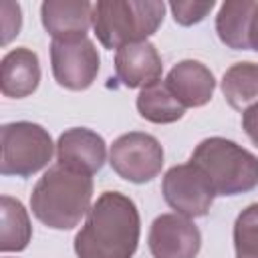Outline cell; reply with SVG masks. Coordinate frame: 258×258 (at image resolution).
Here are the masks:
<instances>
[{"label":"cell","mask_w":258,"mask_h":258,"mask_svg":"<svg viewBox=\"0 0 258 258\" xmlns=\"http://www.w3.org/2000/svg\"><path fill=\"white\" fill-rule=\"evenodd\" d=\"M32 238V226L28 212L24 206L10 198H0V250L6 252H22Z\"/></svg>","instance_id":"18"},{"label":"cell","mask_w":258,"mask_h":258,"mask_svg":"<svg viewBox=\"0 0 258 258\" xmlns=\"http://www.w3.org/2000/svg\"><path fill=\"white\" fill-rule=\"evenodd\" d=\"M40 18L52 40L87 38L93 24V4L87 0H46L40 6Z\"/></svg>","instance_id":"11"},{"label":"cell","mask_w":258,"mask_h":258,"mask_svg":"<svg viewBox=\"0 0 258 258\" xmlns=\"http://www.w3.org/2000/svg\"><path fill=\"white\" fill-rule=\"evenodd\" d=\"M222 93L228 105L236 111H246L258 105V64L236 62L222 77Z\"/></svg>","instance_id":"17"},{"label":"cell","mask_w":258,"mask_h":258,"mask_svg":"<svg viewBox=\"0 0 258 258\" xmlns=\"http://www.w3.org/2000/svg\"><path fill=\"white\" fill-rule=\"evenodd\" d=\"M189 161L202 169L216 196H238L258 185V157L226 137L200 141Z\"/></svg>","instance_id":"4"},{"label":"cell","mask_w":258,"mask_h":258,"mask_svg":"<svg viewBox=\"0 0 258 258\" xmlns=\"http://www.w3.org/2000/svg\"><path fill=\"white\" fill-rule=\"evenodd\" d=\"M242 125H244V131L246 135L252 139V143L258 147V105L250 107L244 111L242 115Z\"/></svg>","instance_id":"22"},{"label":"cell","mask_w":258,"mask_h":258,"mask_svg":"<svg viewBox=\"0 0 258 258\" xmlns=\"http://www.w3.org/2000/svg\"><path fill=\"white\" fill-rule=\"evenodd\" d=\"M147 244L153 258H196L202 236L189 218L181 214H161L149 228Z\"/></svg>","instance_id":"9"},{"label":"cell","mask_w":258,"mask_h":258,"mask_svg":"<svg viewBox=\"0 0 258 258\" xmlns=\"http://www.w3.org/2000/svg\"><path fill=\"white\" fill-rule=\"evenodd\" d=\"M105 159H107V145L99 133L85 127H73L58 135L56 163L93 175L103 167Z\"/></svg>","instance_id":"10"},{"label":"cell","mask_w":258,"mask_h":258,"mask_svg":"<svg viewBox=\"0 0 258 258\" xmlns=\"http://www.w3.org/2000/svg\"><path fill=\"white\" fill-rule=\"evenodd\" d=\"M163 71L161 56L149 40L131 42L117 50L115 54V75L117 81L127 89L145 87L159 81Z\"/></svg>","instance_id":"12"},{"label":"cell","mask_w":258,"mask_h":258,"mask_svg":"<svg viewBox=\"0 0 258 258\" xmlns=\"http://www.w3.org/2000/svg\"><path fill=\"white\" fill-rule=\"evenodd\" d=\"M256 6L258 2L252 0H230L220 6L216 16V32L228 48L250 50L248 34Z\"/></svg>","instance_id":"15"},{"label":"cell","mask_w":258,"mask_h":258,"mask_svg":"<svg viewBox=\"0 0 258 258\" xmlns=\"http://www.w3.org/2000/svg\"><path fill=\"white\" fill-rule=\"evenodd\" d=\"M165 85L173 93V97L187 109L204 107L212 101L216 79L212 71L200 60H181L167 73Z\"/></svg>","instance_id":"13"},{"label":"cell","mask_w":258,"mask_h":258,"mask_svg":"<svg viewBox=\"0 0 258 258\" xmlns=\"http://www.w3.org/2000/svg\"><path fill=\"white\" fill-rule=\"evenodd\" d=\"M40 83V64L34 50L20 46L4 54L0 64V91L10 99H24Z\"/></svg>","instance_id":"14"},{"label":"cell","mask_w":258,"mask_h":258,"mask_svg":"<svg viewBox=\"0 0 258 258\" xmlns=\"http://www.w3.org/2000/svg\"><path fill=\"white\" fill-rule=\"evenodd\" d=\"M50 64L54 81L69 91H85L99 75L101 58L89 38L52 40Z\"/></svg>","instance_id":"8"},{"label":"cell","mask_w":258,"mask_h":258,"mask_svg":"<svg viewBox=\"0 0 258 258\" xmlns=\"http://www.w3.org/2000/svg\"><path fill=\"white\" fill-rule=\"evenodd\" d=\"M248 42H250V48L258 52V6H256V12H254V16H252V22H250Z\"/></svg>","instance_id":"23"},{"label":"cell","mask_w":258,"mask_h":258,"mask_svg":"<svg viewBox=\"0 0 258 258\" xmlns=\"http://www.w3.org/2000/svg\"><path fill=\"white\" fill-rule=\"evenodd\" d=\"M137 111L149 123L167 125V123L179 121L185 113V107L173 97V93L167 89L165 81H153L139 91Z\"/></svg>","instance_id":"16"},{"label":"cell","mask_w":258,"mask_h":258,"mask_svg":"<svg viewBox=\"0 0 258 258\" xmlns=\"http://www.w3.org/2000/svg\"><path fill=\"white\" fill-rule=\"evenodd\" d=\"M161 194L167 206L175 210V214H181L185 218L206 216L216 198L212 183L191 161L173 165L165 171L161 181Z\"/></svg>","instance_id":"7"},{"label":"cell","mask_w":258,"mask_h":258,"mask_svg":"<svg viewBox=\"0 0 258 258\" xmlns=\"http://www.w3.org/2000/svg\"><path fill=\"white\" fill-rule=\"evenodd\" d=\"M93 179L89 173L56 163L44 171L30 194V210L52 230H73L91 210Z\"/></svg>","instance_id":"2"},{"label":"cell","mask_w":258,"mask_h":258,"mask_svg":"<svg viewBox=\"0 0 258 258\" xmlns=\"http://www.w3.org/2000/svg\"><path fill=\"white\" fill-rule=\"evenodd\" d=\"M0 26H2V44L6 46L22 26V12L16 2H2L0 4Z\"/></svg>","instance_id":"21"},{"label":"cell","mask_w":258,"mask_h":258,"mask_svg":"<svg viewBox=\"0 0 258 258\" xmlns=\"http://www.w3.org/2000/svg\"><path fill=\"white\" fill-rule=\"evenodd\" d=\"M139 212L121 191H103L75 236L77 258H133L139 244Z\"/></svg>","instance_id":"1"},{"label":"cell","mask_w":258,"mask_h":258,"mask_svg":"<svg viewBox=\"0 0 258 258\" xmlns=\"http://www.w3.org/2000/svg\"><path fill=\"white\" fill-rule=\"evenodd\" d=\"M0 173L14 177H30L44 169L52 157L54 143L50 133L30 121L6 123L0 131Z\"/></svg>","instance_id":"5"},{"label":"cell","mask_w":258,"mask_h":258,"mask_svg":"<svg viewBox=\"0 0 258 258\" xmlns=\"http://www.w3.org/2000/svg\"><path fill=\"white\" fill-rule=\"evenodd\" d=\"M163 14L165 4L157 0H99L93 4V30L105 48L119 50L155 34Z\"/></svg>","instance_id":"3"},{"label":"cell","mask_w":258,"mask_h":258,"mask_svg":"<svg viewBox=\"0 0 258 258\" xmlns=\"http://www.w3.org/2000/svg\"><path fill=\"white\" fill-rule=\"evenodd\" d=\"M109 163L119 177L131 183H147L163 167V147L149 133L129 131L113 141Z\"/></svg>","instance_id":"6"},{"label":"cell","mask_w":258,"mask_h":258,"mask_svg":"<svg viewBox=\"0 0 258 258\" xmlns=\"http://www.w3.org/2000/svg\"><path fill=\"white\" fill-rule=\"evenodd\" d=\"M236 258H258V204L244 208L234 222Z\"/></svg>","instance_id":"19"},{"label":"cell","mask_w":258,"mask_h":258,"mask_svg":"<svg viewBox=\"0 0 258 258\" xmlns=\"http://www.w3.org/2000/svg\"><path fill=\"white\" fill-rule=\"evenodd\" d=\"M173 20L181 26L198 24L206 18V14L214 8V0L210 2H171L169 4Z\"/></svg>","instance_id":"20"}]
</instances>
